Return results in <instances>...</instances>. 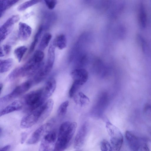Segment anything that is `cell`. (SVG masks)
Instances as JSON below:
<instances>
[{"label":"cell","mask_w":151,"mask_h":151,"mask_svg":"<svg viewBox=\"0 0 151 151\" xmlns=\"http://www.w3.org/2000/svg\"><path fill=\"white\" fill-rule=\"evenodd\" d=\"M76 122L66 121L60 125L53 151H64L68 146L76 131Z\"/></svg>","instance_id":"cell-1"},{"label":"cell","mask_w":151,"mask_h":151,"mask_svg":"<svg viewBox=\"0 0 151 151\" xmlns=\"http://www.w3.org/2000/svg\"><path fill=\"white\" fill-rule=\"evenodd\" d=\"M22 101L28 112L40 106L46 101L43 98L42 88L28 93L24 96Z\"/></svg>","instance_id":"cell-2"},{"label":"cell","mask_w":151,"mask_h":151,"mask_svg":"<svg viewBox=\"0 0 151 151\" xmlns=\"http://www.w3.org/2000/svg\"><path fill=\"white\" fill-rule=\"evenodd\" d=\"M106 128L110 137L113 151H120L123 141V136L121 131L109 122H106Z\"/></svg>","instance_id":"cell-3"},{"label":"cell","mask_w":151,"mask_h":151,"mask_svg":"<svg viewBox=\"0 0 151 151\" xmlns=\"http://www.w3.org/2000/svg\"><path fill=\"white\" fill-rule=\"evenodd\" d=\"M33 84L32 80H29L17 86L11 93L0 99V106L8 103L25 93L30 89Z\"/></svg>","instance_id":"cell-4"},{"label":"cell","mask_w":151,"mask_h":151,"mask_svg":"<svg viewBox=\"0 0 151 151\" xmlns=\"http://www.w3.org/2000/svg\"><path fill=\"white\" fill-rule=\"evenodd\" d=\"M55 48L53 40L48 48L46 62L38 72L39 75L43 78L49 74L53 67L55 58Z\"/></svg>","instance_id":"cell-5"},{"label":"cell","mask_w":151,"mask_h":151,"mask_svg":"<svg viewBox=\"0 0 151 151\" xmlns=\"http://www.w3.org/2000/svg\"><path fill=\"white\" fill-rule=\"evenodd\" d=\"M39 107L29 112L23 117L20 123L21 128H29L40 121V115Z\"/></svg>","instance_id":"cell-6"},{"label":"cell","mask_w":151,"mask_h":151,"mask_svg":"<svg viewBox=\"0 0 151 151\" xmlns=\"http://www.w3.org/2000/svg\"><path fill=\"white\" fill-rule=\"evenodd\" d=\"M57 137L55 131L49 130L47 132L41 140L38 151H50L55 144Z\"/></svg>","instance_id":"cell-7"},{"label":"cell","mask_w":151,"mask_h":151,"mask_svg":"<svg viewBox=\"0 0 151 151\" xmlns=\"http://www.w3.org/2000/svg\"><path fill=\"white\" fill-rule=\"evenodd\" d=\"M20 19L18 15H14L8 18L1 26L0 29V42H2L12 30L14 25Z\"/></svg>","instance_id":"cell-8"},{"label":"cell","mask_w":151,"mask_h":151,"mask_svg":"<svg viewBox=\"0 0 151 151\" xmlns=\"http://www.w3.org/2000/svg\"><path fill=\"white\" fill-rule=\"evenodd\" d=\"M51 126V124L50 123L42 125L33 132L27 140V143L29 145L34 144L41 140L46 133L50 130Z\"/></svg>","instance_id":"cell-9"},{"label":"cell","mask_w":151,"mask_h":151,"mask_svg":"<svg viewBox=\"0 0 151 151\" xmlns=\"http://www.w3.org/2000/svg\"><path fill=\"white\" fill-rule=\"evenodd\" d=\"M88 130V125L86 123H84L80 127L74 141V147L75 149H78L83 146L86 139Z\"/></svg>","instance_id":"cell-10"},{"label":"cell","mask_w":151,"mask_h":151,"mask_svg":"<svg viewBox=\"0 0 151 151\" xmlns=\"http://www.w3.org/2000/svg\"><path fill=\"white\" fill-rule=\"evenodd\" d=\"M125 136L129 146L132 150L138 151L140 149L141 146L145 141L129 131L126 132Z\"/></svg>","instance_id":"cell-11"},{"label":"cell","mask_w":151,"mask_h":151,"mask_svg":"<svg viewBox=\"0 0 151 151\" xmlns=\"http://www.w3.org/2000/svg\"><path fill=\"white\" fill-rule=\"evenodd\" d=\"M71 76L74 81L80 85L84 84L87 81L88 77V72L83 68H78L73 70Z\"/></svg>","instance_id":"cell-12"},{"label":"cell","mask_w":151,"mask_h":151,"mask_svg":"<svg viewBox=\"0 0 151 151\" xmlns=\"http://www.w3.org/2000/svg\"><path fill=\"white\" fill-rule=\"evenodd\" d=\"M56 86V81L54 78H50L46 82L44 87L42 88L43 98L45 101L53 93Z\"/></svg>","instance_id":"cell-13"},{"label":"cell","mask_w":151,"mask_h":151,"mask_svg":"<svg viewBox=\"0 0 151 151\" xmlns=\"http://www.w3.org/2000/svg\"><path fill=\"white\" fill-rule=\"evenodd\" d=\"M53 104V100L50 99L39 107L40 114V121L44 119L49 116L52 111Z\"/></svg>","instance_id":"cell-14"},{"label":"cell","mask_w":151,"mask_h":151,"mask_svg":"<svg viewBox=\"0 0 151 151\" xmlns=\"http://www.w3.org/2000/svg\"><path fill=\"white\" fill-rule=\"evenodd\" d=\"M32 32V28L28 24L20 22L18 25V37L23 41L27 40L30 36Z\"/></svg>","instance_id":"cell-15"},{"label":"cell","mask_w":151,"mask_h":151,"mask_svg":"<svg viewBox=\"0 0 151 151\" xmlns=\"http://www.w3.org/2000/svg\"><path fill=\"white\" fill-rule=\"evenodd\" d=\"M22 101L16 100L0 111V116L10 113L21 110L23 106Z\"/></svg>","instance_id":"cell-16"},{"label":"cell","mask_w":151,"mask_h":151,"mask_svg":"<svg viewBox=\"0 0 151 151\" xmlns=\"http://www.w3.org/2000/svg\"><path fill=\"white\" fill-rule=\"evenodd\" d=\"M14 64V60L12 58L0 60V72L3 73L9 71Z\"/></svg>","instance_id":"cell-17"},{"label":"cell","mask_w":151,"mask_h":151,"mask_svg":"<svg viewBox=\"0 0 151 151\" xmlns=\"http://www.w3.org/2000/svg\"><path fill=\"white\" fill-rule=\"evenodd\" d=\"M53 40L56 47L60 50L65 48L67 46V39L64 34L58 35Z\"/></svg>","instance_id":"cell-18"},{"label":"cell","mask_w":151,"mask_h":151,"mask_svg":"<svg viewBox=\"0 0 151 151\" xmlns=\"http://www.w3.org/2000/svg\"><path fill=\"white\" fill-rule=\"evenodd\" d=\"M19 0H1L0 1V17L7 9L17 3Z\"/></svg>","instance_id":"cell-19"},{"label":"cell","mask_w":151,"mask_h":151,"mask_svg":"<svg viewBox=\"0 0 151 151\" xmlns=\"http://www.w3.org/2000/svg\"><path fill=\"white\" fill-rule=\"evenodd\" d=\"M52 37V35L50 33H46L42 37L39 45V50H45L49 44Z\"/></svg>","instance_id":"cell-20"},{"label":"cell","mask_w":151,"mask_h":151,"mask_svg":"<svg viewBox=\"0 0 151 151\" xmlns=\"http://www.w3.org/2000/svg\"><path fill=\"white\" fill-rule=\"evenodd\" d=\"M139 14L141 26L142 28H145L146 25V16L145 7L142 3L139 6Z\"/></svg>","instance_id":"cell-21"},{"label":"cell","mask_w":151,"mask_h":151,"mask_svg":"<svg viewBox=\"0 0 151 151\" xmlns=\"http://www.w3.org/2000/svg\"><path fill=\"white\" fill-rule=\"evenodd\" d=\"M43 29V27L42 26H41L39 28L38 30L35 35L33 40L29 48V54L32 53L34 51L38 42L39 38L42 32Z\"/></svg>","instance_id":"cell-22"},{"label":"cell","mask_w":151,"mask_h":151,"mask_svg":"<svg viewBox=\"0 0 151 151\" xmlns=\"http://www.w3.org/2000/svg\"><path fill=\"white\" fill-rule=\"evenodd\" d=\"M27 50V47L24 45L18 47L15 49L14 54L19 62L22 60Z\"/></svg>","instance_id":"cell-23"},{"label":"cell","mask_w":151,"mask_h":151,"mask_svg":"<svg viewBox=\"0 0 151 151\" xmlns=\"http://www.w3.org/2000/svg\"><path fill=\"white\" fill-rule=\"evenodd\" d=\"M40 0H32L25 1L20 4L17 7V10L22 11L40 2Z\"/></svg>","instance_id":"cell-24"},{"label":"cell","mask_w":151,"mask_h":151,"mask_svg":"<svg viewBox=\"0 0 151 151\" xmlns=\"http://www.w3.org/2000/svg\"><path fill=\"white\" fill-rule=\"evenodd\" d=\"M44 56L43 52L42 50H38L34 52L31 58L36 63H40L43 62Z\"/></svg>","instance_id":"cell-25"},{"label":"cell","mask_w":151,"mask_h":151,"mask_svg":"<svg viewBox=\"0 0 151 151\" xmlns=\"http://www.w3.org/2000/svg\"><path fill=\"white\" fill-rule=\"evenodd\" d=\"M69 104V101H66L60 105L57 110V114L59 116H62L66 114Z\"/></svg>","instance_id":"cell-26"},{"label":"cell","mask_w":151,"mask_h":151,"mask_svg":"<svg viewBox=\"0 0 151 151\" xmlns=\"http://www.w3.org/2000/svg\"><path fill=\"white\" fill-rule=\"evenodd\" d=\"M77 98L81 106L87 104L89 102V98L81 92H78Z\"/></svg>","instance_id":"cell-27"},{"label":"cell","mask_w":151,"mask_h":151,"mask_svg":"<svg viewBox=\"0 0 151 151\" xmlns=\"http://www.w3.org/2000/svg\"><path fill=\"white\" fill-rule=\"evenodd\" d=\"M101 151H113L112 147L109 142L106 139L102 140L100 143Z\"/></svg>","instance_id":"cell-28"},{"label":"cell","mask_w":151,"mask_h":151,"mask_svg":"<svg viewBox=\"0 0 151 151\" xmlns=\"http://www.w3.org/2000/svg\"><path fill=\"white\" fill-rule=\"evenodd\" d=\"M80 86L77 82H73L69 92V95L70 97L72 98L74 96Z\"/></svg>","instance_id":"cell-29"},{"label":"cell","mask_w":151,"mask_h":151,"mask_svg":"<svg viewBox=\"0 0 151 151\" xmlns=\"http://www.w3.org/2000/svg\"><path fill=\"white\" fill-rule=\"evenodd\" d=\"M44 1L47 8L51 10L55 7L57 2L56 0H44Z\"/></svg>","instance_id":"cell-30"},{"label":"cell","mask_w":151,"mask_h":151,"mask_svg":"<svg viewBox=\"0 0 151 151\" xmlns=\"http://www.w3.org/2000/svg\"><path fill=\"white\" fill-rule=\"evenodd\" d=\"M137 40L141 45L143 51L146 52V45L145 42L142 36L139 35H137Z\"/></svg>","instance_id":"cell-31"},{"label":"cell","mask_w":151,"mask_h":151,"mask_svg":"<svg viewBox=\"0 0 151 151\" xmlns=\"http://www.w3.org/2000/svg\"><path fill=\"white\" fill-rule=\"evenodd\" d=\"M1 47L4 54L6 55L9 54L12 48L11 45L9 44L4 45H3L2 47Z\"/></svg>","instance_id":"cell-32"},{"label":"cell","mask_w":151,"mask_h":151,"mask_svg":"<svg viewBox=\"0 0 151 151\" xmlns=\"http://www.w3.org/2000/svg\"><path fill=\"white\" fill-rule=\"evenodd\" d=\"M140 149L142 151H150L148 145L145 141L143 143Z\"/></svg>","instance_id":"cell-33"},{"label":"cell","mask_w":151,"mask_h":151,"mask_svg":"<svg viewBox=\"0 0 151 151\" xmlns=\"http://www.w3.org/2000/svg\"><path fill=\"white\" fill-rule=\"evenodd\" d=\"M27 137V134L26 132H23L21 135L20 142L21 144H23L26 140Z\"/></svg>","instance_id":"cell-34"},{"label":"cell","mask_w":151,"mask_h":151,"mask_svg":"<svg viewBox=\"0 0 151 151\" xmlns=\"http://www.w3.org/2000/svg\"><path fill=\"white\" fill-rule=\"evenodd\" d=\"M11 147L10 145H6L1 148L0 151H9Z\"/></svg>","instance_id":"cell-35"},{"label":"cell","mask_w":151,"mask_h":151,"mask_svg":"<svg viewBox=\"0 0 151 151\" xmlns=\"http://www.w3.org/2000/svg\"><path fill=\"white\" fill-rule=\"evenodd\" d=\"M4 56V54L2 50L1 47H0V57H3Z\"/></svg>","instance_id":"cell-36"},{"label":"cell","mask_w":151,"mask_h":151,"mask_svg":"<svg viewBox=\"0 0 151 151\" xmlns=\"http://www.w3.org/2000/svg\"><path fill=\"white\" fill-rule=\"evenodd\" d=\"M3 84L2 83H1L0 84V93H1L2 88H3Z\"/></svg>","instance_id":"cell-37"},{"label":"cell","mask_w":151,"mask_h":151,"mask_svg":"<svg viewBox=\"0 0 151 151\" xmlns=\"http://www.w3.org/2000/svg\"></svg>","instance_id":"cell-38"}]
</instances>
